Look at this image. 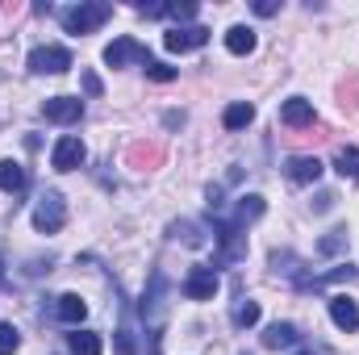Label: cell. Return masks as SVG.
<instances>
[{
	"label": "cell",
	"mask_w": 359,
	"mask_h": 355,
	"mask_svg": "<svg viewBox=\"0 0 359 355\" xmlns=\"http://www.w3.org/2000/svg\"><path fill=\"white\" fill-rule=\"evenodd\" d=\"M109 17H113V4L88 0V4H76V8L63 13V29H67V34H92V29H100Z\"/></svg>",
	"instance_id": "cell-1"
},
{
	"label": "cell",
	"mask_w": 359,
	"mask_h": 355,
	"mask_svg": "<svg viewBox=\"0 0 359 355\" xmlns=\"http://www.w3.org/2000/svg\"><path fill=\"white\" fill-rule=\"evenodd\" d=\"M25 67L34 76H59V72L72 67V51L67 46H34L29 59H25Z\"/></svg>",
	"instance_id": "cell-2"
},
{
	"label": "cell",
	"mask_w": 359,
	"mask_h": 355,
	"mask_svg": "<svg viewBox=\"0 0 359 355\" xmlns=\"http://www.w3.org/2000/svg\"><path fill=\"white\" fill-rule=\"evenodd\" d=\"M63 222H67L63 196H59V192H42V201L34 205V230H42V234H55V230H63Z\"/></svg>",
	"instance_id": "cell-3"
},
{
	"label": "cell",
	"mask_w": 359,
	"mask_h": 355,
	"mask_svg": "<svg viewBox=\"0 0 359 355\" xmlns=\"http://www.w3.org/2000/svg\"><path fill=\"white\" fill-rule=\"evenodd\" d=\"M84 159H88V147H84L76 134H63V138L55 142V151H50V168H55V172H76Z\"/></svg>",
	"instance_id": "cell-4"
},
{
	"label": "cell",
	"mask_w": 359,
	"mask_h": 355,
	"mask_svg": "<svg viewBox=\"0 0 359 355\" xmlns=\"http://www.w3.org/2000/svg\"><path fill=\"white\" fill-rule=\"evenodd\" d=\"M217 288H222V280H217L213 267H192V272L184 276V297H188V301H213Z\"/></svg>",
	"instance_id": "cell-5"
},
{
	"label": "cell",
	"mask_w": 359,
	"mask_h": 355,
	"mask_svg": "<svg viewBox=\"0 0 359 355\" xmlns=\"http://www.w3.org/2000/svg\"><path fill=\"white\" fill-rule=\"evenodd\" d=\"M104 63H109V67L151 63V55H147V46H142V42H134V38H117V42H109V46H104Z\"/></svg>",
	"instance_id": "cell-6"
},
{
	"label": "cell",
	"mask_w": 359,
	"mask_h": 355,
	"mask_svg": "<svg viewBox=\"0 0 359 355\" xmlns=\"http://www.w3.org/2000/svg\"><path fill=\"white\" fill-rule=\"evenodd\" d=\"M209 42V29L205 25H176L168 38H163V46L172 51V55H188V51H201Z\"/></svg>",
	"instance_id": "cell-7"
},
{
	"label": "cell",
	"mask_w": 359,
	"mask_h": 355,
	"mask_svg": "<svg viewBox=\"0 0 359 355\" xmlns=\"http://www.w3.org/2000/svg\"><path fill=\"white\" fill-rule=\"evenodd\" d=\"M42 113H46V121L72 126V121H80V117H84V100H80V96H50V100L42 105Z\"/></svg>",
	"instance_id": "cell-8"
},
{
	"label": "cell",
	"mask_w": 359,
	"mask_h": 355,
	"mask_svg": "<svg viewBox=\"0 0 359 355\" xmlns=\"http://www.w3.org/2000/svg\"><path fill=\"white\" fill-rule=\"evenodd\" d=\"M280 121H284L288 130H305V126H313L318 117H313V105H309L305 96H292V100L280 105Z\"/></svg>",
	"instance_id": "cell-9"
},
{
	"label": "cell",
	"mask_w": 359,
	"mask_h": 355,
	"mask_svg": "<svg viewBox=\"0 0 359 355\" xmlns=\"http://www.w3.org/2000/svg\"><path fill=\"white\" fill-rule=\"evenodd\" d=\"M126 159H130L134 172H155V168L163 163V147H159V142H134V147L126 151Z\"/></svg>",
	"instance_id": "cell-10"
},
{
	"label": "cell",
	"mask_w": 359,
	"mask_h": 355,
	"mask_svg": "<svg viewBox=\"0 0 359 355\" xmlns=\"http://www.w3.org/2000/svg\"><path fill=\"white\" fill-rule=\"evenodd\" d=\"M284 176L292 180V184H313V180L322 176V159L318 155H292L284 163Z\"/></svg>",
	"instance_id": "cell-11"
},
{
	"label": "cell",
	"mask_w": 359,
	"mask_h": 355,
	"mask_svg": "<svg viewBox=\"0 0 359 355\" xmlns=\"http://www.w3.org/2000/svg\"><path fill=\"white\" fill-rule=\"evenodd\" d=\"M330 318H334L339 330H359V305L351 297H343V293L330 297Z\"/></svg>",
	"instance_id": "cell-12"
},
{
	"label": "cell",
	"mask_w": 359,
	"mask_h": 355,
	"mask_svg": "<svg viewBox=\"0 0 359 355\" xmlns=\"http://www.w3.org/2000/svg\"><path fill=\"white\" fill-rule=\"evenodd\" d=\"M55 314H59L67 326H80V322L88 318V301H84L80 293H63V297H59V305H55Z\"/></svg>",
	"instance_id": "cell-13"
},
{
	"label": "cell",
	"mask_w": 359,
	"mask_h": 355,
	"mask_svg": "<svg viewBox=\"0 0 359 355\" xmlns=\"http://www.w3.org/2000/svg\"><path fill=\"white\" fill-rule=\"evenodd\" d=\"M301 335H297V326L292 322H271L268 330H264V347L268 351H280V347H292Z\"/></svg>",
	"instance_id": "cell-14"
},
{
	"label": "cell",
	"mask_w": 359,
	"mask_h": 355,
	"mask_svg": "<svg viewBox=\"0 0 359 355\" xmlns=\"http://www.w3.org/2000/svg\"><path fill=\"white\" fill-rule=\"evenodd\" d=\"M226 51L230 55H251L255 51V29L251 25H230L226 29Z\"/></svg>",
	"instance_id": "cell-15"
},
{
	"label": "cell",
	"mask_w": 359,
	"mask_h": 355,
	"mask_svg": "<svg viewBox=\"0 0 359 355\" xmlns=\"http://www.w3.org/2000/svg\"><path fill=\"white\" fill-rule=\"evenodd\" d=\"M222 121H226V130H247V126L255 121V105H247V100H234V105L222 113Z\"/></svg>",
	"instance_id": "cell-16"
},
{
	"label": "cell",
	"mask_w": 359,
	"mask_h": 355,
	"mask_svg": "<svg viewBox=\"0 0 359 355\" xmlns=\"http://www.w3.org/2000/svg\"><path fill=\"white\" fill-rule=\"evenodd\" d=\"M230 322H234L238 330H251V326L259 322V301H251V297L234 301V309H230Z\"/></svg>",
	"instance_id": "cell-17"
},
{
	"label": "cell",
	"mask_w": 359,
	"mask_h": 355,
	"mask_svg": "<svg viewBox=\"0 0 359 355\" xmlns=\"http://www.w3.org/2000/svg\"><path fill=\"white\" fill-rule=\"evenodd\" d=\"M0 188L4 192H21L25 188V168L17 159H0Z\"/></svg>",
	"instance_id": "cell-18"
},
{
	"label": "cell",
	"mask_w": 359,
	"mask_h": 355,
	"mask_svg": "<svg viewBox=\"0 0 359 355\" xmlns=\"http://www.w3.org/2000/svg\"><path fill=\"white\" fill-rule=\"evenodd\" d=\"M67 347H72V355H100L104 351L100 335H92V330H76V335L67 339Z\"/></svg>",
	"instance_id": "cell-19"
},
{
	"label": "cell",
	"mask_w": 359,
	"mask_h": 355,
	"mask_svg": "<svg viewBox=\"0 0 359 355\" xmlns=\"http://www.w3.org/2000/svg\"><path fill=\"white\" fill-rule=\"evenodd\" d=\"M339 105H343V113H355V105H359V72H347V76H343V84H339Z\"/></svg>",
	"instance_id": "cell-20"
},
{
	"label": "cell",
	"mask_w": 359,
	"mask_h": 355,
	"mask_svg": "<svg viewBox=\"0 0 359 355\" xmlns=\"http://www.w3.org/2000/svg\"><path fill=\"white\" fill-rule=\"evenodd\" d=\"M334 172H339V176L359 180V151H355V147H343V151L334 155Z\"/></svg>",
	"instance_id": "cell-21"
},
{
	"label": "cell",
	"mask_w": 359,
	"mask_h": 355,
	"mask_svg": "<svg viewBox=\"0 0 359 355\" xmlns=\"http://www.w3.org/2000/svg\"><path fill=\"white\" fill-rule=\"evenodd\" d=\"M255 217H264V196H255V192H251V196H243V201H238V217H234V222H238V226H247V222H255Z\"/></svg>",
	"instance_id": "cell-22"
},
{
	"label": "cell",
	"mask_w": 359,
	"mask_h": 355,
	"mask_svg": "<svg viewBox=\"0 0 359 355\" xmlns=\"http://www.w3.org/2000/svg\"><path fill=\"white\" fill-rule=\"evenodd\" d=\"M343 247H347V230H330V234L318 243V251H322V255H339Z\"/></svg>",
	"instance_id": "cell-23"
},
{
	"label": "cell",
	"mask_w": 359,
	"mask_h": 355,
	"mask_svg": "<svg viewBox=\"0 0 359 355\" xmlns=\"http://www.w3.org/2000/svg\"><path fill=\"white\" fill-rule=\"evenodd\" d=\"M17 347H21V335H17V326L0 322V355H13Z\"/></svg>",
	"instance_id": "cell-24"
},
{
	"label": "cell",
	"mask_w": 359,
	"mask_h": 355,
	"mask_svg": "<svg viewBox=\"0 0 359 355\" xmlns=\"http://www.w3.org/2000/svg\"><path fill=\"white\" fill-rule=\"evenodd\" d=\"M147 76H151V80H159V84H168V80H176V67H168V63H155V59H151V63H147Z\"/></svg>",
	"instance_id": "cell-25"
},
{
	"label": "cell",
	"mask_w": 359,
	"mask_h": 355,
	"mask_svg": "<svg viewBox=\"0 0 359 355\" xmlns=\"http://www.w3.org/2000/svg\"><path fill=\"white\" fill-rule=\"evenodd\" d=\"M113 355H138V343H134V335H130V330H121V335H117Z\"/></svg>",
	"instance_id": "cell-26"
},
{
	"label": "cell",
	"mask_w": 359,
	"mask_h": 355,
	"mask_svg": "<svg viewBox=\"0 0 359 355\" xmlns=\"http://www.w3.org/2000/svg\"><path fill=\"white\" fill-rule=\"evenodd\" d=\"M180 234H184V243H192V247L201 243V234H196V226H192V222H176V226H172V239H180Z\"/></svg>",
	"instance_id": "cell-27"
},
{
	"label": "cell",
	"mask_w": 359,
	"mask_h": 355,
	"mask_svg": "<svg viewBox=\"0 0 359 355\" xmlns=\"http://www.w3.org/2000/svg\"><path fill=\"white\" fill-rule=\"evenodd\" d=\"M80 84H84L88 96H100V92H104V84H100V76H96V72H80Z\"/></svg>",
	"instance_id": "cell-28"
},
{
	"label": "cell",
	"mask_w": 359,
	"mask_h": 355,
	"mask_svg": "<svg viewBox=\"0 0 359 355\" xmlns=\"http://www.w3.org/2000/svg\"><path fill=\"white\" fill-rule=\"evenodd\" d=\"M255 13L259 17H276L280 13V0H255Z\"/></svg>",
	"instance_id": "cell-29"
},
{
	"label": "cell",
	"mask_w": 359,
	"mask_h": 355,
	"mask_svg": "<svg viewBox=\"0 0 359 355\" xmlns=\"http://www.w3.org/2000/svg\"><path fill=\"white\" fill-rule=\"evenodd\" d=\"M297 355H318V351H297Z\"/></svg>",
	"instance_id": "cell-30"
}]
</instances>
